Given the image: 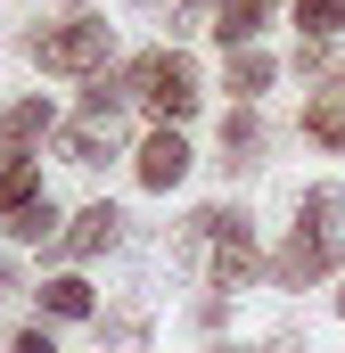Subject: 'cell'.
Here are the masks:
<instances>
[{
  "instance_id": "obj_15",
  "label": "cell",
  "mask_w": 345,
  "mask_h": 353,
  "mask_svg": "<svg viewBox=\"0 0 345 353\" xmlns=\"http://www.w3.org/2000/svg\"><path fill=\"white\" fill-rule=\"evenodd\" d=\"M222 83L239 90V99H255V90L271 83V58H263V50H230V74H222Z\"/></svg>"
},
{
  "instance_id": "obj_6",
  "label": "cell",
  "mask_w": 345,
  "mask_h": 353,
  "mask_svg": "<svg viewBox=\"0 0 345 353\" xmlns=\"http://www.w3.org/2000/svg\"><path fill=\"white\" fill-rule=\"evenodd\" d=\"M115 230H124V214L99 197V205H83V214L66 222V239H58V247H66V255H107V247H115Z\"/></svg>"
},
{
  "instance_id": "obj_3",
  "label": "cell",
  "mask_w": 345,
  "mask_h": 353,
  "mask_svg": "<svg viewBox=\"0 0 345 353\" xmlns=\"http://www.w3.org/2000/svg\"><path fill=\"white\" fill-rule=\"evenodd\" d=\"M25 50H33L50 74H107V50H115V33H107L99 17H66V25L33 33Z\"/></svg>"
},
{
  "instance_id": "obj_14",
  "label": "cell",
  "mask_w": 345,
  "mask_h": 353,
  "mask_svg": "<svg viewBox=\"0 0 345 353\" xmlns=\"http://www.w3.org/2000/svg\"><path fill=\"white\" fill-rule=\"evenodd\" d=\"M41 312H58V321H90V288H83V279H50V288H41Z\"/></svg>"
},
{
  "instance_id": "obj_4",
  "label": "cell",
  "mask_w": 345,
  "mask_h": 353,
  "mask_svg": "<svg viewBox=\"0 0 345 353\" xmlns=\"http://www.w3.org/2000/svg\"><path fill=\"white\" fill-rule=\"evenodd\" d=\"M263 271L255 255V230H247V214H214V247H206V279L214 288H247Z\"/></svg>"
},
{
  "instance_id": "obj_16",
  "label": "cell",
  "mask_w": 345,
  "mask_h": 353,
  "mask_svg": "<svg viewBox=\"0 0 345 353\" xmlns=\"http://www.w3.org/2000/svg\"><path fill=\"white\" fill-rule=\"evenodd\" d=\"M8 239H66V230H58V205H50V197H33L25 214H8Z\"/></svg>"
},
{
  "instance_id": "obj_7",
  "label": "cell",
  "mask_w": 345,
  "mask_h": 353,
  "mask_svg": "<svg viewBox=\"0 0 345 353\" xmlns=\"http://www.w3.org/2000/svg\"><path fill=\"white\" fill-rule=\"evenodd\" d=\"M58 132V115H50V99H17L8 115H0V140H8V157H25L33 140H50Z\"/></svg>"
},
{
  "instance_id": "obj_11",
  "label": "cell",
  "mask_w": 345,
  "mask_h": 353,
  "mask_svg": "<svg viewBox=\"0 0 345 353\" xmlns=\"http://www.w3.org/2000/svg\"><path fill=\"white\" fill-rule=\"evenodd\" d=\"M41 197V173H33V157H0V214H25Z\"/></svg>"
},
{
  "instance_id": "obj_13",
  "label": "cell",
  "mask_w": 345,
  "mask_h": 353,
  "mask_svg": "<svg viewBox=\"0 0 345 353\" xmlns=\"http://www.w3.org/2000/svg\"><path fill=\"white\" fill-rule=\"evenodd\" d=\"M337 25H345V0H296V33L304 41H337Z\"/></svg>"
},
{
  "instance_id": "obj_2",
  "label": "cell",
  "mask_w": 345,
  "mask_h": 353,
  "mask_svg": "<svg viewBox=\"0 0 345 353\" xmlns=\"http://www.w3.org/2000/svg\"><path fill=\"white\" fill-rule=\"evenodd\" d=\"M124 90L157 115V123H181V115H197V66L181 58V50H148V58H132V74Z\"/></svg>"
},
{
  "instance_id": "obj_21",
  "label": "cell",
  "mask_w": 345,
  "mask_h": 353,
  "mask_svg": "<svg viewBox=\"0 0 345 353\" xmlns=\"http://www.w3.org/2000/svg\"><path fill=\"white\" fill-rule=\"evenodd\" d=\"M337 321H345V288H337Z\"/></svg>"
},
{
  "instance_id": "obj_9",
  "label": "cell",
  "mask_w": 345,
  "mask_h": 353,
  "mask_svg": "<svg viewBox=\"0 0 345 353\" xmlns=\"http://www.w3.org/2000/svg\"><path fill=\"white\" fill-rule=\"evenodd\" d=\"M58 157H66V165H107V157H115V123H66V132H58Z\"/></svg>"
},
{
  "instance_id": "obj_1",
  "label": "cell",
  "mask_w": 345,
  "mask_h": 353,
  "mask_svg": "<svg viewBox=\"0 0 345 353\" xmlns=\"http://www.w3.org/2000/svg\"><path fill=\"white\" fill-rule=\"evenodd\" d=\"M337 214H345V189H304V205H296V230H288V247L271 255V279L279 288H313V279H329L337 271Z\"/></svg>"
},
{
  "instance_id": "obj_5",
  "label": "cell",
  "mask_w": 345,
  "mask_h": 353,
  "mask_svg": "<svg viewBox=\"0 0 345 353\" xmlns=\"http://www.w3.org/2000/svg\"><path fill=\"white\" fill-rule=\"evenodd\" d=\"M181 173H189V148H181L172 123H157V132L140 140V189H172Z\"/></svg>"
},
{
  "instance_id": "obj_8",
  "label": "cell",
  "mask_w": 345,
  "mask_h": 353,
  "mask_svg": "<svg viewBox=\"0 0 345 353\" xmlns=\"http://www.w3.org/2000/svg\"><path fill=\"white\" fill-rule=\"evenodd\" d=\"M304 132H313L321 148H337V157H345V83H329V90L304 99Z\"/></svg>"
},
{
  "instance_id": "obj_18",
  "label": "cell",
  "mask_w": 345,
  "mask_h": 353,
  "mask_svg": "<svg viewBox=\"0 0 345 353\" xmlns=\"http://www.w3.org/2000/svg\"><path fill=\"white\" fill-rule=\"evenodd\" d=\"M8 353H58V345H50L41 329H17V345H8Z\"/></svg>"
},
{
  "instance_id": "obj_20",
  "label": "cell",
  "mask_w": 345,
  "mask_h": 353,
  "mask_svg": "<svg viewBox=\"0 0 345 353\" xmlns=\"http://www.w3.org/2000/svg\"><path fill=\"white\" fill-rule=\"evenodd\" d=\"M8 288H17V271H8V263H0V296H8Z\"/></svg>"
},
{
  "instance_id": "obj_10",
  "label": "cell",
  "mask_w": 345,
  "mask_h": 353,
  "mask_svg": "<svg viewBox=\"0 0 345 353\" xmlns=\"http://www.w3.org/2000/svg\"><path fill=\"white\" fill-rule=\"evenodd\" d=\"M263 17H271V0H222V8H214V33H222L230 50H247L263 33Z\"/></svg>"
},
{
  "instance_id": "obj_17",
  "label": "cell",
  "mask_w": 345,
  "mask_h": 353,
  "mask_svg": "<svg viewBox=\"0 0 345 353\" xmlns=\"http://www.w3.org/2000/svg\"><path fill=\"white\" fill-rule=\"evenodd\" d=\"M197 17H206V0H181L172 8V33H197Z\"/></svg>"
},
{
  "instance_id": "obj_12",
  "label": "cell",
  "mask_w": 345,
  "mask_h": 353,
  "mask_svg": "<svg viewBox=\"0 0 345 353\" xmlns=\"http://www.w3.org/2000/svg\"><path fill=\"white\" fill-rule=\"evenodd\" d=\"M255 115H247V107H230V115H222V148H230V157H222V165H230V173H239V165H255Z\"/></svg>"
},
{
  "instance_id": "obj_19",
  "label": "cell",
  "mask_w": 345,
  "mask_h": 353,
  "mask_svg": "<svg viewBox=\"0 0 345 353\" xmlns=\"http://www.w3.org/2000/svg\"><path fill=\"white\" fill-rule=\"evenodd\" d=\"M255 353H304V345H296V337H263Z\"/></svg>"
}]
</instances>
